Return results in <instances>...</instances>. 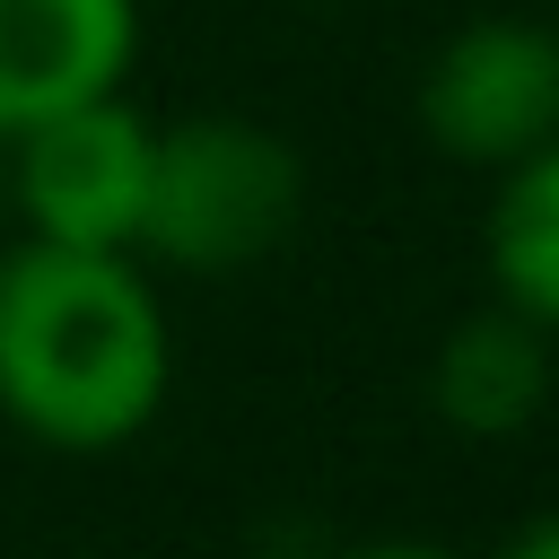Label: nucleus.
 Here are the masks:
<instances>
[{
    "label": "nucleus",
    "mask_w": 559,
    "mask_h": 559,
    "mask_svg": "<svg viewBox=\"0 0 559 559\" xmlns=\"http://www.w3.org/2000/svg\"><path fill=\"white\" fill-rule=\"evenodd\" d=\"M175 393V323L140 253L17 236L0 253V419L44 454H122Z\"/></svg>",
    "instance_id": "nucleus-1"
},
{
    "label": "nucleus",
    "mask_w": 559,
    "mask_h": 559,
    "mask_svg": "<svg viewBox=\"0 0 559 559\" xmlns=\"http://www.w3.org/2000/svg\"><path fill=\"white\" fill-rule=\"evenodd\" d=\"M306 218V157L288 131L201 105L157 122L148 148V201H140V262L192 271V280H236L262 271Z\"/></svg>",
    "instance_id": "nucleus-2"
},
{
    "label": "nucleus",
    "mask_w": 559,
    "mask_h": 559,
    "mask_svg": "<svg viewBox=\"0 0 559 559\" xmlns=\"http://www.w3.org/2000/svg\"><path fill=\"white\" fill-rule=\"evenodd\" d=\"M419 140L463 175H507L542 140H559V17L480 9L463 17L411 87Z\"/></svg>",
    "instance_id": "nucleus-3"
},
{
    "label": "nucleus",
    "mask_w": 559,
    "mask_h": 559,
    "mask_svg": "<svg viewBox=\"0 0 559 559\" xmlns=\"http://www.w3.org/2000/svg\"><path fill=\"white\" fill-rule=\"evenodd\" d=\"M148 148H157V122L131 105V87L17 131L9 140V166H17L9 192H17L26 236L79 245V253H131L140 201H148Z\"/></svg>",
    "instance_id": "nucleus-4"
},
{
    "label": "nucleus",
    "mask_w": 559,
    "mask_h": 559,
    "mask_svg": "<svg viewBox=\"0 0 559 559\" xmlns=\"http://www.w3.org/2000/svg\"><path fill=\"white\" fill-rule=\"evenodd\" d=\"M140 0H0V148L70 105L131 87Z\"/></svg>",
    "instance_id": "nucleus-5"
},
{
    "label": "nucleus",
    "mask_w": 559,
    "mask_h": 559,
    "mask_svg": "<svg viewBox=\"0 0 559 559\" xmlns=\"http://www.w3.org/2000/svg\"><path fill=\"white\" fill-rule=\"evenodd\" d=\"M559 393V341L515 314V306H472L445 323V341L428 349V411L445 437L463 445H507L524 437Z\"/></svg>",
    "instance_id": "nucleus-6"
},
{
    "label": "nucleus",
    "mask_w": 559,
    "mask_h": 559,
    "mask_svg": "<svg viewBox=\"0 0 559 559\" xmlns=\"http://www.w3.org/2000/svg\"><path fill=\"white\" fill-rule=\"evenodd\" d=\"M480 271H489L498 306L533 314L559 341V140H542L533 157H515L507 175H489Z\"/></svg>",
    "instance_id": "nucleus-7"
},
{
    "label": "nucleus",
    "mask_w": 559,
    "mask_h": 559,
    "mask_svg": "<svg viewBox=\"0 0 559 559\" xmlns=\"http://www.w3.org/2000/svg\"><path fill=\"white\" fill-rule=\"evenodd\" d=\"M498 559H559V507H550V515H524Z\"/></svg>",
    "instance_id": "nucleus-8"
},
{
    "label": "nucleus",
    "mask_w": 559,
    "mask_h": 559,
    "mask_svg": "<svg viewBox=\"0 0 559 559\" xmlns=\"http://www.w3.org/2000/svg\"><path fill=\"white\" fill-rule=\"evenodd\" d=\"M349 559H463V550H437V542H367Z\"/></svg>",
    "instance_id": "nucleus-9"
}]
</instances>
